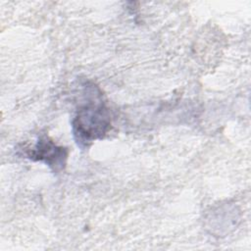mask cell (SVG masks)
Segmentation results:
<instances>
[{"label": "cell", "instance_id": "6da1fadb", "mask_svg": "<svg viewBox=\"0 0 251 251\" xmlns=\"http://www.w3.org/2000/svg\"><path fill=\"white\" fill-rule=\"evenodd\" d=\"M110 127V113L102 103H89L79 108L74 121L75 133L85 142L103 137Z\"/></svg>", "mask_w": 251, "mask_h": 251}, {"label": "cell", "instance_id": "7a4b0ae2", "mask_svg": "<svg viewBox=\"0 0 251 251\" xmlns=\"http://www.w3.org/2000/svg\"><path fill=\"white\" fill-rule=\"evenodd\" d=\"M27 156L33 160L44 161L52 167L54 171H58L65 167L68 151L64 147L57 146L47 137H42L38 140L33 149L28 150Z\"/></svg>", "mask_w": 251, "mask_h": 251}]
</instances>
